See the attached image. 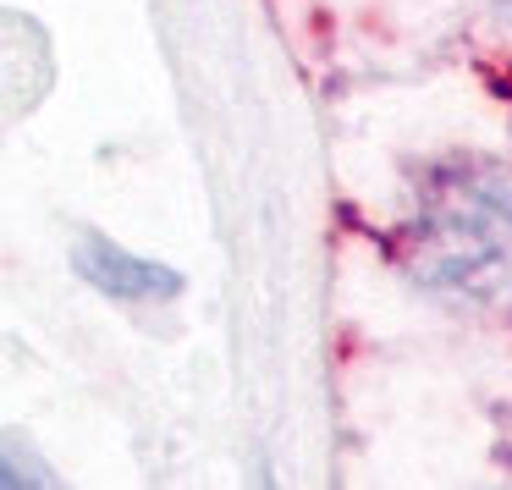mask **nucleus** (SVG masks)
Returning a JSON list of instances; mask_svg holds the SVG:
<instances>
[{"label": "nucleus", "mask_w": 512, "mask_h": 490, "mask_svg": "<svg viewBox=\"0 0 512 490\" xmlns=\"http://www.w3.org/2000/svg\"><path fill=\"white\" fill-rule=\"evenodd\" d=\"M78 265L94 287L116 292V298H166V292H177V276H171V270L144 265V259L111 248L105 237H89V243L78 248Z\"/></svg>", "instance_id": "obj_2"}, {"label": "nucleus", "mask_w": 512, "mask_h": 490, "mask_svg": "<svg viewBox=\"0 0 512 490\" xmlns=\"http://www.w3.org/2000/svg\"><path fill=\"white\" fill-rule=\"evenodd\" d=\"M408 270L452 298H496L512 287V193L479 166L435 171L408 226Z\"/></svg>", "instance_id": "obj_1"}, {"label": "nucleus", "mask_w": 512, "mask_h": 490, "mask_svg": "<svg viewBox=\"0 0 512 490\" xmlns=\"http://www.w3.org/2000/svg\"><path fill=\"white\" fill-rule=\"evenodd\" d=\"M6 479H12V474H0V485H6Z\"/></svg>", "instance_id": "obj_3"}]
</instances>
